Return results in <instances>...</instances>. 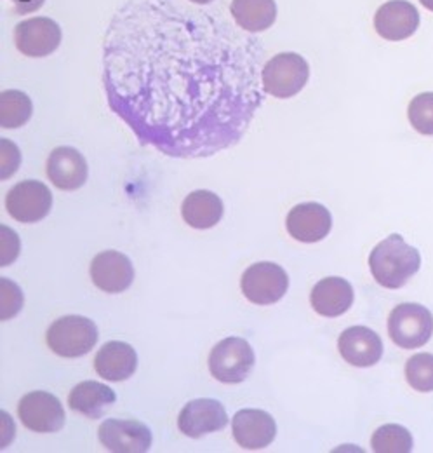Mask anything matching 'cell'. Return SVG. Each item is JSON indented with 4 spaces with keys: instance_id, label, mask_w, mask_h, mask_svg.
<instances>
[{
    "instance_id": "obj_1",
    "label": "cell",
    "mask_w": 433,
    "mask_h": 453,
    "mask_svg": "<svg viewBox=\"0 0 433 453\" xmlns=\"http://www.w3.org/2000/svg\"><path fill=\"white\" fill-rule=\"evenodd\" d=\"M190 4L127 0L103 42L110 109L143 147L179 159L237 145L265 102L260 41Z\"/></svg>"
},
{
    "instance_id": "obj_2",
    "label": "cell",
    "mask_w": 433,
    "mask_h": 453,
    "mask_svg": "<svg viewBox=\"0 0 433 453\" xmlns=\"http://www.w3.org/2000/svg\"><path fill=\"white\" fill-rule=\"evenodd\" d=\"M422 265V255L409 246L402 235L391 234L371 251L369 269L376 283L388 289H399L407 283Z\"/></svg>"
},
{
    "instance_id": "obj_3",
    "label": "cell",
    "mask_w": 433,
    "mask_h": 453,
    "mask_svg": "<svg viewBox=\"0 0 433 453\" xmlns=\"http://www.w3.org/2000/svg\"><path fill=\"white\" fill-rule=\"evenodd\" d=\"M310 66L296 53H280L263 66V89L267 95L285 100L296 96L308 82Z\"/></svg>"
},
{
    "instance_id": "obj_4",
    "label": "cell",
    "mask_w": 433,
    "mask_h": 453,
    "mask_svg": "<svg viewBox=\"0 0 433 453\" xmlns=\"http://www.w3.org/2000/svg\"><path fill=\"white\" fill-rule=\"evenodd\" d=\"M95 321L82 316H66L55 321L48 330V345L61 357H80L89 354L98 342Z\"/></svg>"
},
{
    "instance_id": "obj_5",
    "label": "cell",
    "mask_w": 433,
    "mask_h": 453,
    "mask_svg": "<svg viewBox=\"0 0 433 453\" xmlns=\"http://www.w3.org/2000/svg\"><path fill=\"white\" fill-rule=\"evenodd\" d=\"M256 357L249 342L239 337H228L215 345L209 356L211 375L223 384L244 382L253 368Z\"/></svg>"
},
{
    "instance_id": "obj_6",
    "label": "cell",
    "mask_w": 433,
    "mask_h": 453,
    "mask_svg": "<svg viewBox=\"0 0 433 453\" xmlns=\"http://www.w3.org/2000/svg\"><path fill=\"white\" fill-rule=\"evenodd\" d=\"M388 335L400 349H420L433 335L432 312L420 303H400L388 318Z\"/></svg>"
},
{
    "instance_id": "obj_7",
    "label": "cell",
    "mask_w": 433,
    "mask_h": 453,
    "mask_svg": "<svg viewBox=\"0 0 433 453\" xmlns=\"http://www.w3.org/2000/svg\"><path fill=\"white\" fill-rule=\"evenodd\" d=\"M5 208L14 220L21 224H35L49 215L53 208V194L42 181H19L7 192Z\"/></svg>"
},
{
    "instance_id": "obj_8",
    "label": "cell",
    "mask_w": 433,
    "mask_h": 453,
    "mask_svg": "<svg viewBox=\"0 0 433 453\" xmlns=\"http://www.w3.org/2000/svg\"><path fill=\"white\" fill-rule=\"evenodd\" d=\"M240 288L249 302L256 305H271L287 293L289 278L280 265L260 262L242 274Z\"/></svg>"
},
{
    "instance_id": "obj_9",
    "label": "cell",
    "mask_w": 433,
    "mask_h": 453,
    "mask_svg": "<svg viewBox=\"0 0 433 453\" xmlns=\"http://www.w3.org/2000/svg\"><path fill=\"white\" fill-rule=\"evenodd\" d=\"M18 415L27 429L42 434L61 431L66 418L59 399L44 391H34L21 397Z\"/></svg>"
},
{
    "instance_id": "obj_10",
    "label": "cell",
    "mask_w": 433,
    "mask_h": 453,
    "mask_svg": "<svg viewBox=\"0 0 433 453\" xmlns=\"http://www.w3.org/2000/svg\"><path fill=\"white\" fill-rule=\"evenodd\" d=\"M98 436L109 452L145 453L152 449V433L138 420L109 418L100 426Z\"/></svg>"
},
{
    "instance_id": "obj_11",
    "label": "cell",
    "mask_w": 433,
    "mask_h": 453,
    "mask_svg": "<svg viewBox=\"0 0 433 453\" xmlns=\"http://www.w3.org/2000/svg\"><path fill=\"white\" fill-rule=\"evenodd\" d=\"M14 42L25 57H49L61 44V28L51 18H30L16 27Z\"/></svg>"
},
{
    "instance_id": "obj_12",
    "label": "cell",
    "mask_w": 433,
    "mask_h": 453,
    "mask_svg": "<svg viewBox=\"0 0 433 453\" xmlns=\"http://www.w3.org/2000/svg\"><path fill=\"white\" fill-rule=\"evenodd\" d=\"M233 440L244 450H263L277 436V426L270 413L256 408L240 410L232 422Z\"/></svg>"
},
{
    "instance_id": "obj_13",
    "label": "cell",
    "mask_w": 433,
    "mask_h": 453,
    "mask_svg": "<svg viewBox=\"0 0 433 453\" xmlns=\"http://www.w3.org/2000/svg\"><path fill=\"white\" fill-rule=\"evenodd\" d=\"M226 424V410L216 399H194L185 404L178 418L179 431L195 440L224 429Z\"/></svg>"
},
{
    "instance_id": "obj_14",
    "label": "cell",
    "mask_w": 433,
    "mask_h": 453,
    "mask_svg": "<svg viewBox=\"0 0 433 453\" xmlns=\"http://www.w3.org/2000/svg\"><path fill=\"white\" fill-rule=\"evenodd\" d=\"M420 27V12L407 0H390L375 14V28L379 37L397 42L409 39Z\"/></svg>"
},
{
    "instance_id": "obj_15",
    "label": "cell",
    "mask_w": 433,
    "mask_h": 453,
    "mask_svg": "<svg viewBox=\"0 0 433 453\" xmlns=\"http://www.w3.org/2000/svg\"><path fill=\"white\" fill-rule=\"evenodd\" d=\"M285 226L291 237L300 242H319L329 235L332 217L319 203H303L289 211Z\"/></svg>"
},
{
    "instance_id": "obj_16",
    "label": "cell",
    "mask_w": 433,
    "mask_h": 453,
    "mask_svg": "<svg viewBox=\"0 0 433 453\" xmlns=\"http://www.w3.org/2000/svg\"><path fill=\"white\" fill-rule=\"evenodd\" d=\"M91 280L105 293H122L134 281V267L120 251H102L91 262Z\"/></svg>"
},
{
    "instance_id": "obj_17",
    "label": "cell",
    "mask_w": 433,
    "mask_h": 453,
    "mask_svg": "<svg viewBox=\"0 0 433 453\" xmlns=\"http://www.w3.org/2000/svg\"><path fill=\"white\" fill-rule=\"evenodd\" d=\"M338 349L341 357L357 368L375 366L383 356V342L378 334L368 326H352L345 330L338 340Z\"/></svg>"
},
{
    "instance_id": "obj_18",
    "label": "cell",
    "mask_w": 433,
    "mask_h": 453,
    "mask_svg": "<svg viewBox=\"0 0 433 453\" xmlns=\"http://www.w3.org/2000/svg\"><path fill=\"white\" fill-rule=\"evenodd\" d=\"M48 176L59 190H77L87 181V163L72 147H57L48 159Z\"/></svg>"
},
{
    "instance_id": "obj_19",
    "label": "cell",
    "mask_w": 433,
    "mask_h": 453,
    "mask_svg": "<svg viewBox=\"0 0 433 453\" xmlns=\"http://www.w3.org/2000/svg\"><path fill=\"white\" fill-rule=\"evenodd\" d=\"M138 368L136 350L125 343L113 340L105 343L95 357V370L109 382H124L134 375Z\"/></svg>"
},
{
    "instance_id": "obj_20",
    "label": "cell",
    "mask_w": 433,
    "mask_h": 453,
    "mask_svg": "<svg viewBox=\"0 0 433 453\" xmlns=\"http://www.w3.org/2000/svg\"><path fill=\"white\" fill-rule=\"evenodd\" d=\"M310 303L317 314L338 318L352 307L353 288L343 278H325L314 286Z\"/></svg>"
},
{
    "instance_id": "obj_21",
    "label": "cell",
    "mask_w": 433,
    "mask_h": 453,
    "mask_svg": "<svg viewBox=\"0 0 433 453\" xmlns=\"http://www.w3.org/2000/svg\"><path fill=\"white\" fill-rule=\"evenodd\" d=\"M224 206L215 192L209 190H195L183 201L181 215L183 220L194 228L206 230L217 226L223 219Z\"/></svg>"
},
{
    "instance_id": "obj_22",
    "label": "cell",
    "mask_w": 433,
    "mask_h": 453,
    "mask_svg": "<svg viewBox=\"0 0 433 453\" xmlns=\"http://www.w3.org/2000/svg\"><path fill=\"white\" fill-rule=\"evenodd\" d=\"M115 393L109 386L95 380L80 382L73 388L68 397V404L73 411L86 415L87 418H102L110 406L115 403Z\"/></svg>"
},
{
    "instance_id": "obj_23",
    "label": "cell",
    "mask_w": 433,
    "mask_h": 453,
    "mask_svg": "<svg viewBox=\"0 0 433 453\" xmlns=\"http://www.w3.org/2000/svg\"><path fill=\"white\" fill-rule=\"evenodd\" d=\"M230 12L242 30L258 34L275 23L277 4L275 0H232Z\"/></svg>"
},
{
    "instance_id": "obj_24",
    "label": "cell",
    "mask_w": 433,
    "mask_h": 453,
    "mask_svg": "<svg viewBox=\"0 0 433 453\" xmlns=\"http://www.w3.org/2000/svg\"><path fill=\"white\" fill-rule=\"evenodd\" d=\"M34 112L28 95L18 89H7L0 95V124L4 129H16L25 126Z\"/></svg>"
},
{
    "instance_id": "obj_25",
    "label": "cell",
    "mask_w": 433,
    "mask_h": 453,
    "mask_svg": "<svg viewBox=\"0 0 433 453\" xmlns=\"http://www.w3.org/2000/svg\"><path fill=\"white\" fill-rule=\"evenodd\" d=\"M371 447L376 453H409L413 450V436L399 424H386L373 434Z\"/></svg>"
},
{
    "instance_id": "obj_26",
    "label": "cell",
    "mask_w": 433,
    "mask_h": 453,
    "mask_svg": "<svg viewBox=\"0 0 433 453\" xmlns=\"http://www.w3.org/2000/svg\"><path fill=\"white\" fill-rule=\"evenodd\" d=\"M406 379L414 391L432 393L433 354L420 352V354L413 356L406 365Z\"/></svg>"
},
{
    "instance_id": "obj_27",
    "label": "cell",
    "mask_w": 433,
    "mask_h": 453,
    "mask_svg": "<svg viewBox=\"0 0 433 453\" xmlns=\"http://www.w3.org/2000/svg\"><path fill=\"white\" fill-rule=\"evenodd\" d=\"M409 122L420 134H433V93H422L411 100L409 109Z\"/></svg>"
},
{
    "instance_id": "obj_28",
    "label": "cell",
    "mask_w": 433,
    "mask_h": 453,
    "mask_svg": "<svg viewBox=\"0 0 433 453\" xmlns=\"http://www.w3.org/2000/svg\"><path fill=\"white\" fill-rule=\"evenodd\" d=\"M0 291H2V321H7L21 311L23 293L18 284L12 283L7 278L0 280Z\"/></svg>"
},
{
    "instance_id": "obj_29",
    "label": "cell",
    "mask_w": 433,
    "mask_h": 453,
    "mask_svg": "<svg viewBox=\"0 0 433 453\" xmlns=\"http://www.w3.org/2000/svg\"><path fill=\"white\" fill-rule=\"evenodd\" d=\"M0 163H2V180L11 178L21 165V154L19 149L7 138H2L0 142Z\"/></svg>"
},
{
    "instance_id": "obj_30",
    "label": "cell",
    "mask_w": 433,
    "mask_h": 453,
    "mask_svg": "<svg viewBox=\"0 0 433 453\" xmlns=\"http://www.w3.org/2000/svg\"><path fill=\"white\" fill-rule=\"evenodd\" d=\"M0 232H2V242H0V251H2V258H0V264L2 267H7L9 264H12L18 255H19V250H21V244H19V237L14 230H11L9 226H0Z\"/></svg>"
},
{
    "instance_id": "obj_31",
    "label": "cell",
    "mask_w": 433,
    "mask_h": 453,
    "mask_svg": "<svg viewBox=\"0 0 433 453\" xmlns=\"http://www.w3.org/2000/svg\"><path fill=\"white\" fill-rule=\"evenodd\" d=\"M12 4H14V11L18 14H28V12L41 9L44 0H12Z\"/></svg>"
},
{
    "instance_id": "obj_32",
    "label": "cell",
    "mask_w": 433,
    "mask_h": 453,
    "mask_svg": "<svg viewBox=\"0 0 433 453\" xmlns=\"http://www.w3.org/2000/svg\"><path fill=\"white\" fill-rule=\"evenodd\" d=\"M423 7H427L429 11H433V0H420Z\"/></svg>"
},
{
    "instance_id": "obj_33",
    "label": "cell",
    "mask_w": 433,
    "mask_h": 453,
    "mask_svg": "<svg viewBox=\"0 0 433 453\" xmlns=\"http://www.w3.org/2000/svg\"><path fill=\"white\" fill-rule=\"evenodd\" d=\"M192 4H197V5H206V4H211L213 0H188Z\"/></svg>"
}]
</instances>
